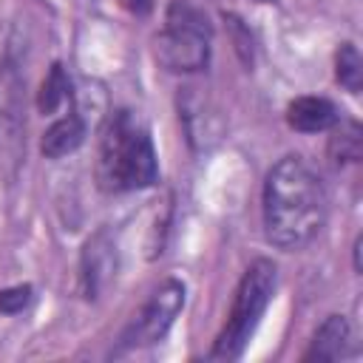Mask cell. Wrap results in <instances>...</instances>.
<instances>
[{
  "label": "cell",
  "instance_id": "1",
  "mask_svg": "<svg viewBox=\"0 0 363 363\" xmlns=\"http://www.w3.org/2000/svg\"><path fill=\"white\" fill-rule=\"evenodd\" d=\"M326 221V190L303 156L278 159L264 182V230L267 238L292 252L315 241Z\"/></svg>",
  "mask_w": 363,
  "mask_h": 363
},
{
  "label": "cell",
  "instance_id": "2",
  "mask_svg": "<svg viewBox=\"0 0 363 363\" xmlns=\"http://www.w3.org/2000/svg\"><path fill=\"white\" fill-rule=\"evenodd\" d=\"M96 176L99 184L111 193L147 187L159 176L153 142L128 111H119L102 133Z\"/></svg>",
  "mask_w": 363,
  "mask_h": 363
},
{
  "label": "cell",
  "instance_id": "3",
  "mask_svg": "<svg viewBox=\"0 0 363 363\" xmlns=\"http://www.w3.org/2000/svg\"><path fill=\"white\" fill-rule=\"evenodd\" d=\"M275 284H278V269L272 261L258 258L247 267V272L241 275L235 295H233V306L227 315L224 329L218 332L210 357L213 360H235L241 357V352L247 349L261 315L267 312L272 295H275Z\"/></svg>",
  "mask_w": 363,
  "mask_h": 363
},
{
  "label": "cell",
  "instance_id": "4",
  "mask_svg": "<svg viewBox=\"0 0 363 363\" xmlns=\"http://www.w3.org/2000/svg\"><path fill=\"white\" fill-rule=\"evenodd\" d=\"M210 20L190 0H173L164 14V28L156 37V57L170 71H199L210 54Z\"/></svg>",
  "mask_w": 363,
  "mask_h": 363
},
{
  "label": "cell",
  "instance_id": "5",
  "mask_svg": "<svg viewBox=\"0 0 363 363\" xmlns=\"http://www.w3.org/2000/svg\"><path fill=\"white\" fill-rule=\"evenodd\" d=\"M184 306V284L176 278L162 281L150 298L145 301V306L139 309V315L130 320V326L122 335V349H139V346H150L159 343L164 337V332L170 329V323L176 320V315Z\"/></svg>",
  "mask_w": 363,
  "mask_h": 363
},
{
  "label": "cell",
  "instance_id": "6",
  "mask_svg": "<svg viewBox=\"0 0 363 363\" xmlns=\"http://www.w3.org/2000/svg\"><path fill=\"white\" fill-rule=\"evenodd\" d=\"M352 352V326L343 315H329L312 335V343L303 354V360L332 363Z\"/></svg>",
  "mask_w": 363,
  "mask_h": 363
},
{
  "label": "cell",
  "instance_id": "7",
  "mask_svg": "<svg viewBox=\"0 0 363 363\" xmlns=\"http://www.w3.org/2000/svg\"><path fill=\"white\" fill-rule=\"evenodd\" d=\"M286 122L301 133H318L337 122V111L323 96H298L286 108Z\"/></svg>",
  "mask_w": 363,
  "mask_h": 363
},
{
  "label": "cell",
  "instance_id": "8",
  "mask_svg": "<svg viewBox=\"0 0 363 363\" xmlns=\"http://www.w3.org/2000/svg\"><path fill=\"white\" fill-rule=\"evenodd\" d=\"M85 139V125L77 113H68L62 119H57L45 133H43V142H40V150L43 156L48 159H62L68 153H74Z\"/></svg>",
  "mask_w": 363,
  "mask_h": 363
},
{
  "label": "cell",
  "instance_id": "9",
  "mask_svg": "<svg viewBox=\"0 0 363 363\" xmlns=\"http://www.w3.org/2000/svg\"><path fill=\"white\" fill-rule=\"evenodd\" d=\"M68 91H71L68 77H65L62 65H60V62H54V65H51V71H48V77L43 79V88H40V99H37L40 111H43V113L57 111V108L68 99Z\"/></svg>",
  "mask_w": 363,
  "mask_h": 363
},
{
  "label": "cell",
  "instance_id": "10",
  "mask_svg": "<svg viewBox=\"0 0 363 363\" xmlns=\"http://www.w3.org/2000/svg\"><path fill=\"white\" fill-rule=\"evenodd\" d=\"M337 82L352 94H357L360 88V54L352 43H343L337 51Z\"/></svg>",
  "mask_w": 363,
  "mask_h": 363
},
{
  "label": "cell",
  "instance_id": "11",
  "mask_svg": "<svg viewBox=\"0 0 363 363\" xmlns=\"http://www.w3.org/2000/svg\"><path fill=\"white\" fill-rule=\"evenodd\" d=\"M332 153L337 162H354L360 156V130L357 125H346L332 136Z\"/></svg>",
  "mask_w": 363,
  "mask_h": 363
},
{
  "label": "cell",
  "instance_id": "12",
  "mask_svg": "<svg viewBox=\"0 0 363 363\" xmlns=\"http://www.w3.org/2000/svg\"><path fill=\"white\" fill-rule=\"evenodd\" d=\"M31 301V286H11V289H3L0 292V312H20L26 303Z\"/></svg>",
  "mask_w": 363,
  "mask_h": 363
},
{
  "label": "cell",
  "instance_id": "13",
  "mask_svg": "<svg viewBox=\"0 0 363 363\" xmlns=\"http://www.w3.org/2000/svg\"><path fill=\"white\" fill-rule=\"evenodd\" d=\"M125 9H130L133 14H147L150 11V0H122Z\"/></svg>",
  "mask_w": 363,
  "mask_h": 363
},
{
  "label": "cell",
  "instance_id": "14",
  "mask_svg": "<svg viewBox=\"0 0 363 363\" xmlns=\"http://www.w3.org/2000/svg\"><path fill=\"white\" fill-rule=\"evenodd\" d=\"M261 3H269V0H261Z\"/></svg>",
  "mask_w": 363,
  "mask_h": 363
}]
</instances>
